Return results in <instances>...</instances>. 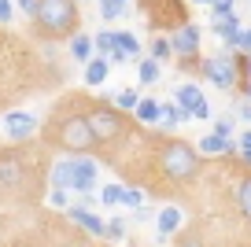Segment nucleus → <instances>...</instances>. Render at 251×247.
<instances>
[{
	"instance_id": "f257e3e1",
	"label": "nucleus",
	"mask_w": 251,
	"mask_h": 247,
	"mask_svg": "<svg viewBox=\"0 0 251 247\" xmlns=\"http://www.w3.org/2000/svg\"><path fill=\"white\" fill-rule=\"evenodd\" d=\"M33 26L41 37H74L78 33V4L74 0H41Z\"/></svg>"
},
{
	"instance_id": "f03ea898",
	"label": "nucleus",
	"mask_w": 251,
	"mask_h": 247,
	"mask_svg": "<svg viewBox=\"0 0 251 247\" xmlns=\"http://www.w3.org/2000/svg\"><path fill=\"white\" fill-rule=\"evenodd\" d=\"M200 166H203V155L192 144H185V140H166L159 148V170L170 181H177V185L181 181H192L200 173Z\"/></svg>"
},
{
	"instance_id": "7ed1b4c3",
	"label": "nucleus",
	"mask_w": 251,
	"mask_h": 247,
	"mask_svg": "<svg viewBox=\"0 0 251 247\" xmlns=\"http://www.w3.org/2000/svg\"><path fill=\"white\" fill-rule=\"evenodd\" d=\"M52 140L63 148V151H74V155H89V151H96V137H93V129H89V122H85V111H71V115H55V122H52Z\"/></svg>"
},
{
	"instance_id": "20e7f679",
	"label": "nucleus",
	"mask_w": 251,
	"mask_h": 247,
	"mask_svg": "<svg viewBox=\"0 0 251 247\" xmlns=\"http://www.w3.org/2000/svg\"><path fill=\"white\" fill-rule=\"evenodd\" d=\"M85 122H89V129H93V137H96V148L100 144H115L118 137H126V115L115 111L107 100L93 103V107L85 111Z\"/></svg>"
},
{
	"instance_id": "39448f33",
	"label": "nucleus",
	"mask_w": 251,
	"mask_h": 247,
	"mask_svg": "<svg viewBox=\"0 0 251 247\" xmlns=\"http://www.w3.org/2000/svg\"><path fill=\"white\" fill-rule=\"evenodd\" d=\"M200 74L211 81L214 89H236L240 85V55L233 52V48H226V52H214L207 55V59H200Z\"/></svg>"
},
{
	"instance_id": "423d86ee",
	"label": "nucleus",
	"mask_w": 251,
	"mask_h": 247,
	"mask_svg": "<svg viewBox=\"0 0 251 247\" xmlns=\"http://www.w3.org/2000/svg\"><path fill=\"white\" fill-rule=\"evenodd\" d=\"M166 41H170V52H174V59L181 63V70L200 67V41H203V30H200L196 23H181Z\"/></svg>"
},
{
	"instance_id": "0eeeda50",
	"label": "nucleus",
	"mask_w": 251,
	"mask_h": 247,
	"mask_svg": "<svg viewBox=\"0 0 251 247\" xmlns=\"http://www.w3.org/2000/svg\"><path fill=\"white\" fill-rule=\"evenodd\" d=\"M141 8L148 11V26H155V30H163V26L177 30L181 23H188V11L181 0H144Z\"/></svg>"
},
{
	"instance_id": "6e6552de",
	"label": "nucleus",
	"mask_w": 251,
	"mask_h": 247,
	"mask_svg": "<svg viewBox=\"0 0 251 247\" xmlns=\"http://www.w3.org/2000/svg\"><path fill=\"white\" fill-rule=\"evenodd\" d=\"M0 129H4V137H8L11 144H26V140L37 137L41 122L30 115V111H8V115L0 118Z\"/></svg>"
},
{
	"instance_id": "1a4fd4ad",
	"label": "nucleus",
	"mask_w": 251,
	"mask_h": 247,
	"mask_svg": "<svg viewBox=\"0 0 251 247\" xmlns=\"http://www.w3.org/2000/svg\"><path fill=\"white\" fill-rule=\"evenodd\" d=\"M26 181V155L8 148L0 151V188H23Z\"/></svg>"
},
{
	"instance_id": "9d476101",
	"label": "nucleus",
	"mask_w": 251,
	"mask_h": 247,
	"mask_svg": "<svg viewBox=\"0 0 251 247\" xmlns=\"http://www.w3.org/2000/svg\"><path fill=\"white\" fill-rule=\"evenodd\" d=\"M144 52V45L137 41V33L129 30H115V52L107 55V63H137Z\"/></svg>"
},
{
	"instance_id": "9b49d317",
	"label": "nucleus",
	"mask_w": 251,
	"mask_h": 247,
	"mask_svg": "<svg viewBox=\"0 0 251 247\" xmlns=\"http://www.w3.org/2000/svg\"><path fill=\"white\" fill-rule=\"evenodd\" d=\"M96 177H100V166H96V159H85V155H78L74 159V177H71V192H93L96 188Z\"/></svg>"
},
{
	"instance_id": "f8f14e48",
	"label": "nucleus",
	"mask_w": 251,
	"mask_h": 247,
	"mask_svg": "<svg viewBox=\"0 0 251 247\" xmlns=\"http://www.w3.org/2000/svg\"><path fill=\"white\" fill-rule=\"evenodd\" d=\"M67 218H71V222L78 225V229L93 232V236H103V225H107V222H103L100 214H96V210L81 207V203H78V207H67Z\"/></svg>"
},
{
	"instance_id": "ddd939ff",
	"label": "nucleus",
	"mask_w": 251,
	"mask_h": 247,
	"mask_svg": "<svg viewBox=\"0 0 251 247\" xmlns=\"http://www.w3.org/2000/svg\"><path fill=\"white\" fill-rule=\"evenodd\" d=\"M240 30L244 26H240V15H236V11L226 15V19H211V33H218V37L226 41V48H233V52H236V41H240Z\"/></svg>"
},
{
	"instance_id": "4468645a",
	"label": "nucleus",
	"mask_w": 251,
	"mask_h": 247,
	"mask_svg": "<svg viewBox=\"0 0 251 247\" xmlns=\"http://www.w3.org/2000/svg\"><path fill=\"white\" fill-rule=\"evenodd\" d=\"M207 96H203V89L200 85H192V81H181L177 89H174V107H181V111H188V115H192V107H196V103H203Z\"/></svg>"
},
{
	"instance_id": "2eb2a0df",
	"label": "nucleus",
	"mask_w": 251,
	"mask_h": 247,
	"mask_svg": "<svg viewBox=\"0 0 251 247\" xmlns=\"http://www.w3.org/2000/svg\"><path fill=\"white\" fill-rule=\"evenodd\" d=\"M181 225H185V210L181 207H163L159 210V218H155V229H159V236H174V232H181Z\"/></svg>"
},
{
	"instance_id": "dca6fc26",
	"label": "nucleus",
	"mask_w": 251,
	"mask_h": 247,
	"mask_svg": "<svg viewBox=\"0 0 251 247\" xmlns=\"http://www.w3.org/2000/svg\"><path fill=\"white\" fill-rule=\"evenodd\" d=\"M196 151H200V155H233V151H236V140L218 137V133H207V137L196 144Z\"/></svg>"
},
{
	"instance_id": "f3484780",
	"label": "nucleus",
	"mask_w": 251,
	"mask_h": 247,
	"mask_svg": "<svg viewBox=\"0 0 251 247\" xmlns=\"http://www.w3.org/2000/svg\"><path fill=\"white\" fill-rule=\"evenodd\" d=\"M107 74H111V63L103 59V55H93V59L85 63V85L100 89L103 81H107Z\"/></svg>"
},
{
	"instance_id": "a211bd4d",
	"label": "nucleus",
	"mask_w": 251,
	"mask_h": 247,
	"mask_svg": "<svg viewBox=\"0 0 251 247\" xmlns=\"http://www.w3.org/2000/svg\"><path fill=\"white\" fill-rule=\"evenodd\" d=\"M159 107H163V100H155V96H141V103L133 107V118L141 125H155L159 122Z\"/></svg>"
},
{
	"instance_id": "6ab92c4d",
	"label": "nucleus",
	"mask_w": 251,
	"mask_h": 247,
	"mask_svg": "<svg viewBox=\"0 0 251 247\" xmlns=\"http://www.w3.org/2000/svg\"><path fill=\"white\" fill-rule=\"evenodd\" d=\"M137 77H141V85H155L159 77H163V63L151 59V55H141L137 59Z\"/></svg>"
},
{
	"instance_id": "aec40b11",
	"label": "nucleus",
	"mask_w": 251,
	"mask_h": 247,
	"mask_svg": "<svg viewBox=\"0 0 251 247\" xmlns=\"http://www.w3.org/2000/svg\"><path fill=\"white\" fill-rule=\"evenodd\" d=\"M137 103H141V93H137V89H118V93L111 96V107L122 111V115H126V111H133Z\"/></svg>"
},
{
	"instance_id": "412c9836",
	"label": "nucleus",
	"mask_w": 251,
	"mask_h": 247,
	"mask_svg": "<svg viewBox=\"0 0 251 247\" xmlns=\"http://www.w3.org/2000/svg\"><path fill=\"white\" fill-rule=\"evenodd\" d=\"M71 55H74L78 63H89V59H93V37L74 33V37H71Z\"/></svg>"
},
{
	"instance_id": "4be33fe9",
	"label": "nucleus",
	"mask_w": 251,
	"mask_h": 247,
	"mask_svg": "<svg viewBox=\"0 0 251 247\" xmlns=\"http://www.w3.org/2000/svg\"><path fill=\"white\" fill-rule=\"evenodd\" d=\"M236 207H240V214L251 222V173H244L240 185H236Z\"/></svg>"
},
{
	"instance_id": "5701e85b",
	"label": "nucleus",
	"mask_w": 251,
	"mask_h": 247,
	"mask_svg": "<svg viewBox=\"0 0 251 247\" xmlns=\"http://www.w3.org/2000/svg\"><path fill=\"white\" fill-rule=\"evenodd\" d=\"M236 162H240V166H244V170H248L251 173V129H244L240 133V140H236Z\"/></svg>"
},
{
	"instance_id": "b1692460",
	"label": "nucleus",
	"mask_w": 251,
	"mask_h": 247,
	"mask_svg": "<svg viewBox=\"0 0 251 247\" xmlns=\"http://www.w3.org/2000/svg\"><path fill=\"white\" fill-rule=\"evenodd\" d=\"M93 52H100L103 59H107V55L115 52V30H100V33H96V37H93Z\"/></svg>"
},
{
	"instance_id": "393cba45",
	"label": "nucleus",
	"mask_w": 251,
	"mask_h": 247,
	"mask_svg": "<svg viewBox=\"0 0 251 247\" xmlns=\"http://www.w3.org/2000/svg\"><path fill=\"white\" fill-rule=\"evenodd\" d=\"M100 4V19L103 23H115V19L126 15V4H118V0H96Z\"/></svg>"
},
{
	"instance_id": "a878e982",
	"label": "nucleus",
	"mask_w": 251,
	"mask_h": 247,
	"mask_svg": "<svg viewBox=\"0 0 251 247\" xmlns=\"http://www.w3.org/2000/svg\"><path fill=\"white\" fill-rule=\"evenodd\" d=\"M207 8H211V19H226L236 11V0H207Z\"/></svg>"
},
{
	"instance_id": "bb28decb",
	"label": "nucleus",
	"mask_w": 251,
	"mask_h": 247,
	"mask_svg": "<svg viewBox=\"0 0 251 247\" xmlns=\"http://www.w3.org/2000/svg\"><path fill=\"white\" fill-rule=\"evenodd\" d=\"M126 236V222L122 218H107V225H103V240H122Z\"/></svg>"
},
{
	"instance_id": "cd10ccee",
	"label": "nucleus",
	"mask_w": 251,
	"mask_h": 247,
	"mask_svg": "<svg viewBox=\"0 0 251 247\" xmlns=\"http://www.w3.org/2000/svg\"><path fill=\"white\" fill-rule=\"evenodd\" d=\"M118 207H133V210H141V207H144L141 188H122V203H118Z\"/></svg>"
},
{
	"instance_id": "c85d7f7f",
	"label": "nucleus",
	"mask_w": 251,
	"mask_h": 247,
	"mask_svg": "<svg viewBox=\"0 0 251 247\" xmlns=\"http://www.w3.org/2000/svg\"><path fill=\"white\" fill-rule=\"evenodd\" d=\"M170 41H166V37H151V59H159V63H163V59H170Z\"/></svg>"
},
{
	"instance_id": "c756f323",
	"label": "nucleus",
	"mask_w": 251,
	"mask_h": 247,
	"mask_svg": "<svg viewBox=\"0 0 251 247\" xmlns=\"http://www.w3.org/2000/svg\"><path fill=\"white\" fill-rule=\"evenodd\" d=\"M100 199L107 203V207H118V203H122V185H103Z\"/></svg>"
},
{
	"instance_id": "7c9ffc66",
	"label": "nucleus",
	"mask_w": 251,
	"mask_h": 247,
	"mask_svg": "<svg viewBox=\"0 0 251 247\" xmlns=\"http://www.w3.org/2000/svg\"><path fill=\"white\" fill-rule=\"evenodd\" d=\"M211 133H218V137H229V140H233V133H236V122H233V118H218Z\"/></svg>"
},
{
	"instance_id": "2f4dec72",
	"label": "nucleus",
	"mask_w": 251,
	"mask_h": 247,
	"mask_svg": "<svg viewBox=\"0 0 251 247\" xmlns=\"http://www.w3.org/2000/svg\"><path fill=\"white\" fill-rule=\"evenodd\" d=\"M233 118H240V122L251 125V100H236L233 103Z\"/></svg>"
},
{
	"instance_id": "473e14b6",
	"label": "nucleus",
	"mask_w": 251,
	"mask_h": 247,
	"mask_svg": "<svg viewBox=\"0 0 251 247\" xmlns=\"http://www.w3.org/2000/svg\"><path fill=\"white\" fill-rule=\"evenodd\" d=\"M48 203H52L55 210H67V207H71V199H67V192H59V188H52V192H48Z\"/></svg>"
},
{
	"instance_id": "72a5a7b5",
	"label": "nucleus",
	"mask_w": 251,
	"mask_h": 247,
	"mask_svg": "<svg viewBox=\"0 0 251 247\" xmlns=\"http://www.w3.org/2000/svg\"><path fill=\"white\" fill-rule=\"evenodd\" d=\"M37 4H41V0H15V8L23 11V15L30 19V23H33V15H37Z\"/></svg>"
},
{
	"instance_id": "f704fd0d",
	"label": "nucleus",
	"mask_w": 251,
	"mask_h": 247,
	"mask_svg": "<svg viewBox=\"0 0 251 247\" xmlns=\"http://www.w3.org/2000/svg\"><path fill=\"white\" fill-rule=\"evenodd\" d=\"M11 19H15V0H0V23L8 26Z\"/></svg>"
},
{
	"instance_id": "c9c22d12",
	"label": "nucleus",
	"mask_w": 251,
	"mask_h": 247,
	"mask_svg": "<svg viewBox=\"0 0 251 247\" xmlns=\"http://www.w3.org/2000/svg\"><path fill=\"white\" fill-rule=\"evenodd\" d=\"M211 115H214V111H211V103H196V107H192V118H200V122H211Z\"/></svg>"
},
{
	"instance_id": "e433bc0d",
	"label": "nucleus",
	"mask_w": 251,
	"mask_h": 247,
	"mask_svg": "<svg viewBox=\"0 0 251 247\" xmlns=\"http://www.w3.org/2000/svg\"><path fill=\"white\" fill-rule=\"evenodd\" d=\"M236 48H240V55L251 52V26H244V30H240V41H236Z\"/></svg>"
},
{
	"instance_id": "4c0bfd02",
	"label": "nucleus",
	"mask_w": 251,
	"mask_h": 247,
	"mask_svg": "<svg viewBox=\"0 0 251 247\" xmlns=\"http://www.w3.org/2000/svg\"><path fill=\"white\" fill-rule=\"evenodd\" d=\"M240 100H251V81H244V85H240Z\"/></svg>"
},
{
	"instance_id": "58836bf2",
	"label": "nucleus",
	"mask_w": 251,
	"mask_h": 247,
	"mask_svg": "<svg viewBox=\"0 0 251 247\" xmlns=\"http://www.w3.org/2000/svg\"><path fill=\"white\" fill-rule=\"evenodd\" d=\"M192 4H207V0H192Z\"/></svg>"
},
{
	"instance_id": "ea45409f",
	"label": "nucleus",
	"mask_w": 251,
	"mask_h": 247,
	"mask_svg": "<svg viewBox=\"0 0 251 247\" xmlns=\"http://www.w3.org/2000/svg\"><path fill=\"white\" fill-rule=\"evenodd\" d=\"M118 4H129V0H118Z\"/></svg>"
},
{
	"instance_id": "a19ab883",
	"label": "nucleus",
	"mask_w": 251,
	"mask_h": 247,
	"mask_svg": "<svg viewBox=\"0 0 251 247\" xmlns=\"http://www.w3.org/2000/svg\"><path fill=\"white\" fill-rule=\"evenodd\" d=\"M74 4H78V0H74Z\"/></svg>"
}]
</instances>
